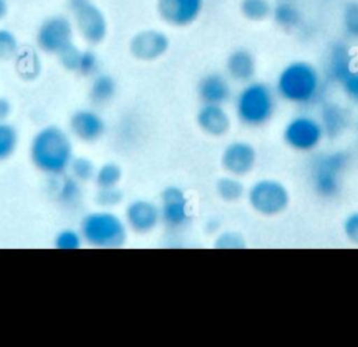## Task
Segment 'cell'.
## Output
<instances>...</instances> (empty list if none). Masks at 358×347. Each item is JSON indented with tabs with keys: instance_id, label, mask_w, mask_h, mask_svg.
I'll list each match as a JSON object with an SVG mask.
<instances>
[{
	"instance_id": "obj_29",
	"label": "cell",
	"mask_w": 358,
	"mask_h": 347,
	"mask_svg": "<svg viewBox=\"0 0 358 347\" xmlns=\"http://www.w3.org/2000/svg\"><path fill=\"white\" fill-rule=\"evenodd\" d=\"M67 171L78 182H88V180L95 178L96 167H95L92 160L80 155V157H73Z\"/></svg>"
},
{
	"instance_id": "obj_32",
	"label": "cell",
	"mask_w": 358,
	"mask_h": 347,
	"mask_svg": "<svg viewBox=\"0 0 358 347\" xmlns=\"http://www.w3.org/2000/svg\"><path fill=\"white\" fill-rule=\"evenodd\" d=\"M53 242L57 249L74 250V249L81 248L84 239H83V235L80 231H76L71 228H63L56 234Z\"/></svg>"
},
{
	"instance_id": "obj_20",
	"label": "cell",
	"mask_w": 358,
	"mask_h": 347,
	"mask_svg": "<svg viewBox=\"0 0 358 347\" xmlns=\"http://www.w3.org/2000/svg\"><path fill=\"white\" fill-rule=\"evenodd\" d=\"M319 122L324 130V136L337 137L348 126V115L347 111L338 104L329 102L323 105Z\"/></svg>"
},
{
	"instance_id": "obj_17",
	"label": "cell",
	"mask_w": 358,
	"mask_h": 347,
	"mask_svg": "<svg viewBox=\"0 0 358 347\" xmlns=\"http://www.w3.org/2000/svg\"><path fill=\"white\" fill-rule=\"evenodd\" d=\"M196 123L208 136H224L231 127V118L222 105L203 104L196 113Z\"/></svg>"
},
{
	"instance_id": "obj_2",
	"label": "cell",
	"mask_w": 358,
	"mask_h": 347,
	"mask_svg": "<svg viewBox=\"0 0 358 347\" xmlns=\"http://www.w3.org/2000/svg\"><path fill=\"white\" fill-rule=\"evenodd\" d=\"M277 95L295 105H310L322 92V77L317 69L306 60H294L285 64L275 80Z\"/></svg>"
},
{
	"instance_id": "obj_22",
	"label": "cell",
	"mask_w": 358,
	"mask_h": 347,
	"mask_svg": "<svg viewBox=\"0 0 358 347\" xmlns=\"http://www.w3.org/2000/svg\"><path fill=\"white\" fill-rule=\"evenodd\" d=\"M116 91H117L116 80L110 74L98 73L92 77V81L88 90V97L94 105L102 106L109 104L115 98Z\"/></svg>"
},
{
	"instance_id": "obj_5",
	"label": "cell",
	"mask_w": 358,
	"mask_h": 347,
	"mask_svg": "<svg viewBox=\"0 0 358 347\" xmlns=\"http://www.w3.org/2000/svg\"><path fill=\"white\" fill-rule=\"evenodd\" d=\"M350 162V155L343 150L317 154L310 164L309 176L313 192L323 199L337 197L341 190L343 172Z\"/></svg>"
},
{
	"instance_id": "obj_7",
	"label": "cell",
	"mask_w": 358,
	"mask_h": 347,
	"mask_svg": "<svg viewBox=\"0 0 358 347\" xmlns=\"http://www.w3.org/2000/svg\"><path fill=\"white\" fill-rule=\"evenodd\" d=\"M250 207L262 215H277L289 203V192L277 179L263 178L250 185L246 192Z\"/></svg>"
},
{
	"instance_id": "obj_15",
	"label": "cell",
	"mask_w": 358,
	"mask_h": 347,
	"mask_svg": "<svg viewBox=\"0 0 358 347\" xmlns=\"http://www.w3.org/2000/svg\"><path fill=\"white\" fill-rule=\"evenodd\" d=\"M69 129L70 133L80 141L94 143L103 136L106 126L98 112L83 108L71 113L69 119Z\"/></svg>"
},
{
	"instance_id": "obj_35",
	"label": "cell",
	"mask_w": 358,
	"mask_h": 347,
	"mask_svg": "<svg viewBox=\"0 0 358 347\" xmlns=\"http://www.w3.org/2000/svg\"><path fill=\"white\" fill-rule=\"evenodd\" d=\"M81 50L74 42L71 45H69L66 49H63L59 55H57V60L60 63V66L71 73H77V67H78V62H80V56H81Z\"/></svg>"
},
{
	"instance_id": "obj_11",
	"label": "cell",
	"mask_w": 358,
	"mask_h": 347,
	"mask_svg": "<svg viewBox=\"0 0 358 347\" xmlns=\"http://www.w3.org/2000/svg\"><path fill=\"white\" fill-rule=\"evenodd\" d=\"M169 46V36L157 28L140 29L129 41L130 55L140 62L158 60L168 52Z\"/></svg>"
},
{
	"instance_id": "obj_26",
	"label": "cell",
	"mask_w": 358,
	"mask_h": 347,
	"mask_svg": "<svg viewBox=\"0 0 358 347\" xmlns=\"http://www.w3.org/2000/svg\"><path fill=\"white\" fill-rule=\"evenodd\" d=\"M239 10L246 20L259 22L271 17L273 6L270 0H241Z\"/></svg>"
},
{
	"instance_id": "obj_3",
	"label": "cell",
	"mask_w": 358,
	"mask_h": 347,
	"mask_svg": "<svg viewBox=\"0 0 358 347\" xmlns=\"http://www.w3.org/2000/svg\"><path fill=\"white\" fill-rule=\"evenodd\" d=\"M275 111L274 91L262 81L246 83L235 98V113L238 120L249 127L267 123Z\"/></svg>"
},
{
	"instance_id": "obj_40",
	"label": "cell",
	"mask_w": 358,
	"mask_h": 347,
	"mask_svg": "<svg viewBox=\"0 0 358 347\" xmlns=\"http://www.w3.org/2000/svg\"><path fill=\"white\" fill-rule=\"evenodd\" d=\"M8 14V0H0V21Z\"/></svg>"
},
{
	"instance_id": "obj_27",
	"label": "cell",
	"mask_w": 358,
	"mask_h": 347,
	"mask_svg": "<svg viewBox=\"0 0 358 347\" xmlns=\"http://www.w3.org/2000/svg\"><path fill=\"white\" fill-rule=\"evenodd\" d=\"M18 132L17 129L6 122H0V162L13 157L18 147Z\"/></svg>"
},
{
	"instance_id": "obj_18",
	"label": "cell",
	"mask_w": 358,
	"mask_h": 347,
	"mask_svg": "<svg viewBox=\"0 0 358 347\" xmlns=\"http://www.w3.org/2000/svg\"><path fill=\"white\" fill-rule=\"evenodd\" d=\"M227 76L241 84H246L253 80L256 74V59L253 53L245 48L234 49L225 62Z\"/></svg>"
},
{
	"instance_id": "obj_38",
	"label": "cell",
	"mask_w": 358,
	"mask_h": 347,
	"mask_svg": "<svg viewBox=\"0 0 358 347\" xmlns=\"http://www.w3.org/2000/svg\"><path fill=\"white\" fill-rule=\"evenodd\" d=\"M343 231L350 242L358 245V211H352L344 218Z\"/></svg>"
},
{
	"instance_id": "obj_39",
	"label": "cell",
	"mask_w": 358,
	"mask_h": 347,
	"mask_svg": "<svg viewBox=\"0 0 358 347\" xmlns=\"http://www.w3.org/2000/svg\"><path fill=\"white\" fill-rule=\"evenodd\" d=\"M11 111H13L11 102L7 98L0 97V122H6L7 118L11 115Z\"/></svg>"
},
{
	"instance_id": "obj_23",
	"label": "cell",
	"mask_w": 358,
	"mask_h": 347,
	"mask_svg": "<svg viewBox=\"0 0 358 347\" xmlns=\"http://www.w3.org/2000/svg\"><path fill=\"white\" fill-rule=\"evenodd\" d=\"M271 17L280 28L288 31L296 28L302 20L299 8L288 0H281L275 3L271 10Z\"/></svg>"
},
{
	"instance_id": "obj_36",
	"label": "cell",
	"mask_w": 358,
	"mask_h": 347,
	"mask_svg": "<svg viewBox=\"0 0 358 347\" xmlns=\"http://www.w3.org/2000/svg\"><path fill=\"white\" fill-rule=\"evenodd\" d=\"M214 246L220 249H239L245 246V239L235 231H225L217 236Z\"/></svg>"
},
{
	"instance_id": "obj_31",
	"label": "cell",
	"mask_w": 358,
	"mask_h": 347,
	"mask_svg": "<svg viewBox=\"0 0 358 347\" xmlns=\"http://www.w3.org/2000/svg\"><path fill=\"white\" fill-rule=\"evenodd\" d=\"M343 29L351 39H358V0H350L343 8Z\"/></svg>"
},
{
	"instance_id": "obj_6",
	"label": "cell",
	"mask_w": 358,
	"mask_h": 347,
	"mask_svg": "<svg viewBox=\"0 0 358 347\" xmlns=\"http://www.w3.org/2000/svg\"><path fill=\"white\" fill-rule=\"evenodd\" d=\"M73 25L88 45H99L108 35V20L92 0H67Z\"/></svg>"
},
{
	"instance_id": "obj_12",
	"label": "cell",
	"mask_w": 358,
	"mask_h": 347,
	"mask_svg": "<svg viewBox=\"0 0 358 347\" xmlns=\"http://www.w3.org/2000/svg\"><path fill=\"white\" fill-rule=\"evenodd\" d=\"M158 17L169 27L185 28L200 17L204 0H157Z\"/></svg>"
},
{
	"instance_id": "obj_4",
	"label": "cell",
	"mask_w": 358,
	"mask_h": 347,
	"mask_svg": "<svg viewBox=\"0 0 358 347\" xmlns=\"http://www.w3.org/2000/svg\"><path fill=\"white\" fill-rule=\"evenodd\" d=\"M80 232L94 248H120L127 239V224L116 213L101 208L83 217Z\"/></svg>"
},
{
	"instance_id": "obj_28",
	"label": "cell",
	"mask_w": 358,
	"mask_h": 347,
	"mask_svg": "<svg viewBox=\"0 0 358 347\" xmlns=\"http://www.w3.org/2000/svg\"><path fill=\"white\" fill-rule=\"evenodd\" d=\"M122 176L123 171L120 165H117L113 161H108L96 168L94 180L96 187H113L119 185Z\"/></svg>"
},
{
	"instance_id": "obj_25",
	"label": "cell",
	"mask_w": 358,
	"mask_h": 347,
	"mask_svg": "<svg viewBox=\"0 0 358 347\" xmlns=\"http://www.w3.org/2000/svg\"><path fill=\"white\" fill-rule=\"evenodd\" d=\"M215 192L224 201H236L245 194V186L239 176L228 174L217 180Z\"/></svg>"
},
{
	"instance_id": "obj_8",
	"label": "cell",
	"mask_w": 358,
	"mask_h": 347,
	"mask_svg": "<svg viewBox=\"0 0 358 347\" xmlns=\"http://www.w3.org/2000/svg\"><path fill=\"white\" fill-rule=\"evenodd\" d=\"M324 137V130L319 119L309 115L291 118L282 129L284 143L299 153L316 150Z\"/></svg>"
},
{
	"instance_id": "obj_24",
	"label": "cell",
	"mask_w": 358,
	"mask_h": 347,
	"mask_svg": "<svg viewBox=\"0 0 358 347\" xmlns=\"http://www.w3.org/2000/svg\"><path fill=\"white\" fill-rule=\"evenodd\" d=\"M15 67L24 80H34L41 73V59L32 49H20L15 56Z\"/></svg>"
},
{
	"instance_id": "obj_30",
	"label": "cell",
	"mask_w": 358,
	"mask_h": 347,
	"mask_svg": "<svg viewBox=\"0 0 358 347\" xmlns=\"http://www.w3.org/2000/svg\"><path fill=\"white\" fill-rule=\"evenodd\" d=\"M20 49V42L15 34L8 28H0V60L8 62L15 59Z\"/></svg>"
},
{
	"instance_id": "obj_14",
	"label": "cell",
	"mask_w": 358,
	"mask_h": 347,
	"mask_svg": "<svg viewBox=\"0 0 358 347\" xmlns=\"http://www.w3.org/2000/svg\"><path fill=\"white\" fill-rule=\"evenodd\" d=\"M124 221L137 234H147L161 222L159 206L147 199H134L124 210Z\"/></svg>"
},
{
	"instance_id": "obj_13",
	"label": "cell",
	"mask_w": 358,
	"mask_h": 347,
	"mask_svg": "<svg viewBox=\"0 0 358 347\" xmlns=\"http://www.w3.org/2000/svg\"><path fill=\"white\" fill-rule=\"evenodd\" d=\"M256 148L243 140H235L225 146L221 154V165L229 175L245 176L256 165Z\"/></svg>"
},
{
	"instance_id": "obj_10",
	"label": "cell",
	"mask_w": 358,
	"mask_h": 347,
	"mask_svg": "<svg viewBox=\"0 0 358 347\" xmlns=\"http://www.w3.org/2000/svg\"><path fill=\"white\" fill-rule=\"evenodd\" d=\"M161 221L171 229H182L190 221V207L185 190L169 185L161 192Z\"/></svg>"
},
{
	"instance_id": "obj_34",
	"label": "cell",
	"mask_w": 358,
	"mask_h": 347,
	"mask_svg": "<svg viewBox=\"0 0 358 347\" xmlns=\"http://www.w3.org/2000/svg\"><path fill=\"white\" fill-rule=\"evenodd\" d=\"M99 70V59L98 55L92 49H83L78 67H77V74L83 77H94L98 74Z\"/></svg>"
},
{
	"instance_id": "obj_1",
	"label": "cell",
	"mask_w": 358,
	"mask_h": 347,
	"mask_svg": "<svg viewBox=\"0 0 358 347\" xmlns=\"http://www.w3.org/2000/svg\"><path fill=\"white\" fill-rule=\"evenodd\" d=\"M73 157V143L69 133L56 125L43 126L31 140V162L46 175L55 176L67 172Z\"/></svg>"
},
{
	"instance_id": "obj_33",
	"label": "cell",
	"mask_w": 358,
	"mask_h": 347,
	"mask_svg": "<svg viewBox=\"0 0 358 347\" xmlns=\"http://www.w3.org/2000/svg\"><path fill=\"white\" fill-rule=\"evenodd\" d=\"M123 200V192L117 187H98V192L94 197V201L101 207V208H113L117 204H120Z\"/></svg>"
},
{
	"instance_id": "obj_21",
	"label": "cell",
	"mask_w": 358,
	"mask_h": 347,
	"mask_svg": "<svg viewBox=\"0 0 358 347\" xmlns=\"http://www.w3.org/2000/svg\"><path fill=\"white\" fill-rule=\"evenodd\" d=\"M55 186H53V196L55 199L63 206H76L81 199V186L76 178L70 174H60L55 175Z\"/></svg>"
},
{
	"instance_id": "obj_16",
	"label": "cell",
	"mask_w": 358,
	"mask_h": 347,
	"mask_svg": "<svg viewBox=\"0 0 358 347\" xmlns=\"http://www.w3.org/2000/svg\"><path fill=\"white\" fill-rule=\"evenodd\" d=\"M197 95L203 104L224 105L232 97V88L227 76L207 73L197 83Z\"/></svg>"
},
{
	"instance_id": "obj_19",
	"label": "cell",
	"mask_w": 358,
	"mask_h": 347,
	"mask_svg": "<svg viewBox=\"0 0 358 347\" xmlns=\"http://www.w3.org/2000/svg\"><path fill=\"white\" fill-rule=\"evenodd\" d=\"M354 69L352 53L343 42L331 45L327 57V74L331 81L340 84Z\"/></svg>"
},
{
	"instance_id": "obj_37",
	"label": "cell",
	"mask_w": 358,
	"mask_h": 347,
	"mask_svg": "<svg viewBox=\"0 0 358 347\" xmlns=\"http://www.w3.org/2000/svg\"><path fill=\"white\" fill-rule=\"evenodd\" d=\"M343 92L354 102H358V70H352L340 84Z\"/></svg>"
},
{
	"instance_id": "obj_9",
	"label": "cell",
	"mask_w": 358,
	"mask_h": 347,
	"mask_svg": "<svg viewBox=\"0 0 358 347\" xmlns=\"http://www.w3.org/2000/svg\"><path fill=\"white\" fill-rule=\"evenodd\" d=\"M73 21L63 14L46 17L38 27L35 42L39 50L57 56L63 49L73 43Z\"/></svg>"
}]
</instances>
